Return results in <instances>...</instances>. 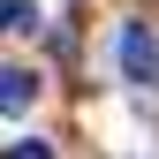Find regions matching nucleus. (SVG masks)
<instances>
[{"label": "nucleus", "instance_id": "nucleus-1", "mask_svg": "<svg viewBox=\"0 0 159 159\" xmlns=\"http://www.w3.org/2000/svg\"><path fill=\"white\" fill-rule=\"evenodd\" d=\"M121 76H129V84H159V38L144 23L121 30Z\"/></svg>", "mask_w": 159, "mask_h": 159}, {"label": "nucleus", "instance_id": "nucleus-3", "mask_svg": "<svg viewBox=\"0 0 159 159\" xmlns=\"http://www.w3.org/2000/svg\"><path fill=\"white\" fill-rule=\"evenodd\" d=\"M0 30H38V8L30 0H0Z\"/></svg>", "mask_w": 159, "mask_h": 159}, {"label": "nucleus", "instance_id": "nucleus-2", "mask_svg": "<svg viewBox=\"0 0 159 159\" xmlns=\"http://www.w3.org/2000/svg\"><path fill=\"white\" fill-rule=\"evenodd\" d=\"M30 98H38L30 68H0V114H30Z\"/></svg>", "mask_w": 159, "mask_h": 159}, {"label": "nucleus", "instance_id": "nucleus-4", "mask_svg": "<svg viewBox=\"0 0 159 159\" xmlns=\"http://www.w3.org/2000/svg\"><path fill=\"white\" fill-rule=\"evenodd\" d=\"M8 159H53V144H38V136H30V144H8Z\"/></svg>", "mask_w": 159, "mask_h": 159}]
</instances>
